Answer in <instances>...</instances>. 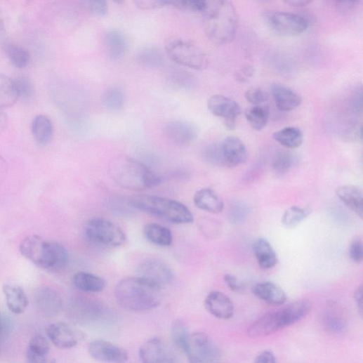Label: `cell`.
<instances>
[{
	"mask_svg": "<svg viewBox=\"0 0 363 363\" xmlns=\"http://www.w3.org/2000/svg\"><path fill=\"white\" fill-rule=\"evenodd\" d=\"M203 17L206 35L213 44L226 45L235 40L239 27V15L230 0H208Z\"/></svg>",
	"mask_w": 363,
	"mask_h": 363,
	"instance_id": "6da1fadb",
	"label": "cell"
},
{
	"mask_svg": "<svg viewBox=\"0 0 363 363\" xmlns=\"http://www.w3.org/2000/svg\"><path fill=\"white\" fill-rule=\"evenodd\" d=\"M161 288L141 277H127L115 286L117 303L131 312H145L157 308L161 303Z\"/></svg>",
	"mask_w": 363,
	"mask_h": 363,
	"instance_id": "7a4b0ae2",
	"label": "cell"
},
{
	"mask_svg": "<svg viewBox=\"0 0 363 363\" xmlns=\"http://www.w3.org/2000/svg\"><path fill=\"white\" fill-rule=\"evenodd\" d=\"M20 251L39 268L53 272L62 270L69 260L68 252L62 244L38 235L25 238L20 243Z\"/></svg>",
	"mask_w": 363,
	"mask_h": 363,
	"instance_id": "3957f363",
	"label": "cell"
},
{
	"mask_svg": "<svg viewBox=\"0 0 363 363\" xmlns=\"http://www.w3.org/2000/svg\"><path fill=\"white\" fill-rule=\"evenodd\" d=\"M113 180L123 188L143 191L159 185L164 176L156 173L146 164L135 159L122 157L112 167Z\"/></svg>",
	"mask_w": 363,
	"mask_h": 363,
	"instance_id": "277c9868",
	"label": "cell"
},
{
	"mask_svg": "<svg viewBox=\"0 0 363 363\" xmlns=\"http://www.w3.org/2000/svg\"><path fill=\"white\" fill-rule=\"evenodd\" d=\"M130 200L136 209L173 224L188 225L194 221L191 211L176 200L152 195H137Z\"/></svg>",
	"mask_w": 363,
	"mask_h": 363,
	"instance_id": "5b68a950",
	"label": "cell"
},
{
	"mask_svg": "<svg viewBox=\"0 0 363 363\" xmlns=\"http://www.w3.org/2000/svg\"><path fill=\"white\" fill-rule=\"evenodd\" d=\"M166 51L170 58L178 65L196 70H205L209 64L206 55L197 45L180 38L167 41Z\"/></svg>",
	"mask_w": 363,
	"mask_h": 363,
	"instance_id": "8992f818",
	"label": "cell"
},
{
	"mask_svg": "<svg viewBox=\"0 0 363 363\" xmlns=\"http://www.w3.org/2000/svg\"><path fill=\"white\" fill-rule=\"evenodd\" d=\"M87 239L98 246L106 248H118L126 242L123 230L112 222L103 218H94L85 227Z\"/></svg>",
	"mask_w": 363,
	"mask_h": 363,
	"instance_id": "52a82bcc",
	"label": "cell"
},
{
	"mask_svg": "<svg viewBox=\"0 0 363 363\" xmlns=\"http://www.w3.org/2000/svg\"><path fill=\"white\" fill-rule=\"evenodd\" d=\"M184 353L191 362L212 363L223 358V351L206 334H190Z\"/></svg>",
	"mask_w": 363,
	"mask_h": 363,
	"instance_id": "ba28073f",
	"label": "cell"
},
{
	"mask_svg": "<svg viewBox=\"0 0 363 363\" xmlns=\"http://www.w3.org/2000/svg\"><path fill=\"white\" fill-rule=\"evenodd\" d=\"M264 19L272 32L282 37L300 36L309 28L307 19L293 13L270 11L265 14Z\"/></svg>",
	"mask_w": 363,
	"mask_h": 363,
	"instance_id": "9c48e42d",
	"label": "cell"
},
{
	"mask_svg": "<svg viewBox=\"0 0 363 363\" xmlns=\"http://www.w3.org/2000/svg\"><path fill=\"white\" fill-rule=\"evenodd\" d=\"M70 313L74 318L82 324H100L109 321L110 310L102 303L88 298H77L70 306Z\"/></svg>",
	"mask_w": 363,
	"mask_h": 363,
	"instance_id": "30bf717a",
	"label": "cell"
},
{
	"mask_svg": "<svg viewBox=\"0 0 363 363\" xmlns=\"http://www.w3.org/2000/svg\"><path fill=\"white\" fill-rule=\"evenodd\" d=\"M311 310V303L308 301H302L268 314L274 329L277 331L303 319L309 315Z\"/></svg>",
	"mask_w": 363,
	"mask_h": 363,
	"instance_id": "8fae6325",
	"label": "cell"
},
{
	"mask_svg": "<svg viewBox=\"0 0 363 363\" xmlns=\"http://www.w3.org/2000/svg\"><path fill=\"white\" fill-rule=\"evenodd\" d=\"M138 277L162 288L172 282L173 274L170 267L158 258L142 261L137 268Z\"/></svg>",
	"mask_w": 363,
	"mask_h": 363,
	"instance_id": "7c38bea8",
	"label": "cell"
},
{
	"mask_svg": "<svg viewBox=\"0 0 363 363\" xmlns=\"http://www.w3.org/2000/svg\"><path fill=\"white\" fill-rule=\"evenodd\" d=\"M207 106L212 114L225 119L227 128L235 129L237 119L242 112L239 104L226 96L216 95L209 99Z\"/></svg>",
	"mask_w": 363,
	"mask_h": 363,
	"instance_id": "4fadbf2b",
	"label": "cell"
},
{
	"mask_svg": "<svg viewBox=\"0 0 363 363\" xmlns=\"http://www.w3.org/2000/svg\"><path fill=\"white\" fill-rule=\"evenodd\" d=\"M139 357L145 363H173L178 361L172 349L159 338L145 342L139 349Z\"/></svg>",
	"mask_w": 363,
	"mask_h": 363,
	"instance_id": "5bb4252c",
	"label": "cell"
},
{
	"mask_svg": "<svg viewBox=\"0 0 363 363\" xmlns=\"http://www.w3.org/2000/svg\"><path fill=\"white\" fill-rule=\"evenodd\" d=\"M88 352L93 359L104 362H124L128 359L125 349L104 340L92 341L88 346Z\"/></svg>",
	"mask_w": 363,
	"mask_h": 363,
	"instance_id": "9a60e30c",
	"label": "cell"
},
{
	"mask_svg": "<svg viewBox=\"0 0 363 363\" xmlns=\"http://www.w3.org/2000/svg\"><path fill=\"white\" fill-rule=\"evenodd\" d=\"M46 335L55 347L62 350L76 347L81 340V335L78 331L63 322L49 325Z\"/></svg>",
	"mask_w": 363,
	"mask_h": 363,
	"instance_id": "2e32d148",
	"label": "cell"
},
{
	"mask_svg": "<svg viewBox=\"0 0 363 363\" xmlns=\"http://www.w3.org/2000/svg\"><path fill=\"white\" fill-rule=\"evenodd\" d=\"M34 304L38 312L47 317L57 316L63 307L60 295L50 287H42L37 290L34 296Z\"/></svg>",
	"mask_w": 363,
	"mask_h": 363,
	"instance_id": "e0dca14e",
	"label": "cell"
},
{
	"mask_svg": "<svg viewBox=\"0 0 363 363\" xmlns=\"http://www.w3.org/2000/svg\"><path fill=\"white\" fill-rule=\"evenodd\" d=\"M164 133L178 146H187L198 136V128L193 123L185 121H173L164 127Z\"/></svg>",
	"mask_w": 363,
	"mask_h": 363,
	"instance_id": "ac0fdd59",
	"label": "cell"
},
{
	"mask_svg": "<svg viewBox=\"0 0 363 363\" xmlns=\"http://www.w3.org/2000/svg\"><path fill=\"white\" fill-rule=\"evenodd\" d=\"M225 166L235 168L245 164L248 152L245 144L236 136L227 137L221 143Z\"/></svg>",
	"mask_w": 363,
	"mask_h": 363,
	"instance_id": "d6986e66",
	"label": "cell"
},
{
	"mask_svg": "<svg viewBox=\"0 0 363 363\" xmlns=\"http://www.w3.org/2000/svg\"><path fill=\"white\" fill-rule=\"evenodd\" d=\"M204 305L206 310L216 318L227 320L234 316V304L230 298L223 293H210L205 299Z\"/></svg>",
	"mask_w": 363,
	"mask_h": 363,
	"instance_id": "ffe728a7",
	"label": "cell"
},
{
	"mask_svg": "<svg viewBox=\"0 0 363 363\" xmlns=\"http://www.w3.org/2000/svg\"><path fill=\"white\" fill-rule=\"evenodd\" d=\"M271 94L277 108L282 112L293 111L302 104V98L298 93L282 84L272 85Z\"/></svg>",
	"mask_w": 363,
	"mask_h": 363,
	"instance_id": "44dd1931",
	"label": "cell"
},
{
	"mask_svg": "<svg viewBox=\"0 0 363 363\" xmlns=\"http://www.w3.org/2000/svg\"><path fill=\"white\" fill-rule=\"evenodd\" d=\"M252 292L256 297L271 305H282L286 301L284 290L271 282L257 284L253 287Z\"/></svg>",
	"mask_w": 363,
	"mask_h": 363,
	"instance_id": "7402d4cb",
	"label": "cell"
},
{
	"mask_svg": "<svg viewBox=\"0 0 363 363\" xmlns=\"http://www.w3.org/2000/svg\"><path fill=\"white\" fill-rule=\"evenodd\" d=\"M193 200L197 208L209 213H220L225 208V203L222 197L209 187L198 190L194 194Z\"/></svg>",
	"mask_w": 363,
	"mask_h": 363,
	"instance_id": "603a6c76",
	"label": "cell"
},
{
	"mask_svg": "<svg viewBox=\"0 0 363 363\" xmlns=\"http://www.w3.org/2000/svg\"><path fill=\"white\" fill-rule=\"evenodd\" d=\"M3 291L6 299V303L10 311L15 315L23 314L28 305L29 300L22 287L11 284H6Z\"/></svg>",
	"mask_w": 363,
	"mask_h": 363,
	"instance_id": "cb8c5ba5",
	"label": "cell"
},
{
	"mask_svg": "<svg viewBox=\"0 0 363 363\" xmlns=\"http://www.w3.org/2000/svg\"><path fill=\"white\" fill-rule=\"evenodd\" d=\"M338 199L360 219L363 216V198L362 190L355 185H346L336 190Z\"/></svg>",
	"mask_w": 363,
	"mask_h": 363,
	"instance_id": "d4e9b609",
	"label": "cell"
},
{
	"mask_svg": "<svg viewBox=\"0 0 363 363\" xmlns=\"http://www.w3.org/2000/svg\"><path fill=\"white\" fill-rule=\"evenodd\" d=\"M72 282L80 291L85 293H99L105 289V279L93 273L81 271L72 277Z\"/></svg>",
	"mask_w": 363,
	"mask_h": 363,
	"instance_id": "484cf974",
	"label": "cell"
},
{
	"mask_svg": "<svg viewBox=\"0 0 363 363\" xmlns=\"http://www.w3.org/2000/svg\"><path fill=\"white\" fill-rule=\"evenodd\" d=\"M51 350L49 341L41 334L34 336L26 351V359L30 363H44L48 361Z\"/></svg>",
	"mask_w": 363,
	"mask_h": 363,
	"instance_id": "4316f807",
	"label": "cell"
},
{
	"mask_svg": "<svg viewBox=\"0 0 363 363\" xmlns=\"http://www.w3.org/2000/svg\"><path fill=\"white\" fill-rule=\"evenodd\" d=\"M253 251L260 268L270 270L277 264V253L266 239H257L253 244Z\"/></svg>",
	"mask_w": 363,
	"mask_h": 363,
	"instance_id": "83f0119b",
	"label": "cell"
},
{
	"mask_svg": "<svg viewBox=\"0 0 363 363\" xmlns=\"http://www.w3.org/2000/svg\"><path fill=\"white\" fill-rule=\"evenodd\" d=\"M105 48L109 57L114 60L123 58L128 49V41L123 33L110 30L105 37Z\"/></svg>",
	"mask_w": 363,
	"mask_h": 363,
	"instance_id": "f1b7e54d",
	"label": "cell"
},
{
	"mask_svg": "<svg viewBox=\"0 0 363 363\" xmlns=\"http://www.w3.org/2000/svg\"><path fill=\"white\" fill-rule=\"evenodd\" d=\"M54 127L51 119L44 114L36 116L32 123V133L35 141L46 146L53 136Z\"/></svg>",
	"mask_w": 363,
	"mask_h": 363,
	"instance_id": "f546056e",
	"label": "cell"
},
{
	"mask_svg": "<svg viewBox=\"0 0 363 363\" xmlns=\"http://www.w3.org/2000/svg\"><path fill=\"white\" fill-rule=\"evenodd\" d=\"M274 139L288 150H296L301 147L304 141V133L301 129L296 126H287L275 131Z\"/></svg>",
	"mask_w": 363,
	"mask_h": 363,
	"instance_id": "4dcf8cb0",
	"label": "cell"
},
{
	"mask_svg": "<svg viewBox=\"0 0 363 363\" xmlns=\"http://www.w3.org/2000/svg\"><path fill=\"white\" fill-rule=\"evenodd\" d=\"M143 235L150 243L160 247L171 246L173 240L172 232L169 228L155 223L145 226Z\"/></svg>",
	"mask_w": 363,
	"mask_h": 363,
	"instance_id": "1f68e13d",
	"label": "cell"
},
{
	"mask_svg": "<svg viewBox=\"0 0 363 363\" xmlns=\"http://www.w3.org/2000/svg\"><path fill=\"white\" fill-rule=\"evenodd\" d=\"M136 60L140 65L148 68H159L165 63L162 51L154 46L142 47L137 52Z\"/></svg>",
	"mask_w": 363,
	"mask_h": 363,
	"instance_id": "d6a6232c",
	"label": "cell"
},
{
	"mask_svg": "<svg viewBox=\"0 0 363 363\" xmlns=\"http://www.w3.org/2000/svg\"><path fill=\"white\" fill-rule=\"evenodd\" d=\"M18 100L14 80L0 74V110L13 107Z\"/></svg>",
	"mask_w": 363,
	"mask_h": 363,
	"instance_id": "836d02e7",
	"label": "cell"
},
{
	"mask_svg": "<svg viewBox=\"0 0 363 363\" xmlns=\"http://www.w3.org/2000/svg\"><path fill=\"white\" fill-rule=\"evenodd\" d=\"M2 46L10 61L16 67L25 68L29 65L31 56L27 49L20 46L8 42H5Z\"/></svg>",
	"mask_w": 363,
	"mask_h": 363,
	"instance_id": "e575fe53",
	"label": "cell"
},
{
	"mask_svg": "<svg viewBox=\"0 0 363 363\" xmlns=\"http://www.w3.org/2000/svg\"><path fill=\"white\" fill-rule=\"evenodd\" d=\"M311 213L312 210L307 207L290 206L283 213L282 224L286 227H296L305 220Z\"/></svg>",
	"mask_w": 363,
	"mask_h": 363,
	"instance_id": "d590c367",
	"label": "cell"
},
{
	"mask_svg": "<svg viewBox=\"0 0 363 363\" xmlns=\"http://www.w3.org/2000/svg\"><path fill=\"white\" fill-rule=\"evenodd\" d=\"M296 155L288 151H281L277 153L272 161V169L277 176H282L296 165Z\"/></svg>",
	"mask_w": 363,
	"mask_h": 363,
	"instance_id": "8d00e7d4",
	"label": "cell"
},
{
	"mask_svg": "<svg viewBox=\"0 0 363 363\" xmlns=\"http://www.w3.org/2000/svg\"><path fill=\"white\" fill-rule=\"evenodd\" d=\"M245 116L253 128L261 131L268 124L269 109L263 105H253L246 111Z\"/></svg>",
	"mask_w": 363,
	"mask_h": 363,
	"instance_id": "74e56055",
	"label": "cell"
},
{
	"mask_svg": "<svg viewBox=\"0 0 363 363\" xmlns=\"http://www.w3.org/2000/svg\"><path fill=\"white\" fill-rule=\"evenodd\" d=\"M103 104L109 111H120L124 105V95L122 91L118 88L107 90L103 96Z\"/></svg>",
	"mask_w": 363,
	"mask_h": 363,
	"instance_id": "f35d334b",
	"label": "cell"
},
{
	"mask_svg": "<svg viewBox=\"0 0 363 363\" xmlns=\"http://www.w3.org/2000/svg\"><path fill=\"white\" fill-rule=\"evenodd\" d=\"M204 161L214 166H225L221 143L209 144L202 151Z\"/></svg>",
	"mask_w": 363,
	"mask_h": 363,
	"instance_id": "ab89813d",
	"label": "cell"
},
{
	"mask_svg": "<svg viewBox=\"0 0 363 363\" xmlns=\"http://www.w3.org/2000/svg\"><path fill=\"white\" fill-rule=\"evenodd\" d=\"M190 332L186 324L181 319L176 320L171 328V336L175 345L183 352L185 350Z\"/></svg>",
	"mask_w": 363,
	"mask_h": 363,
	"instance_id": "60d3db41",
	"label": "cell"
},
{
	"mask_svg": "<svg viewBox=\"0 0 363 363\" xmlns=\"http://www.w3.org/2000/svg\"><path fill=\"white\" fill-rule=\"evenodd\" d=\"M166 77L172 84L183 88L191 87L194 83V78L189 72L178 67L168 69Z\"/></svg>",
	"mask_w": 363,
	"mask_h": 363,
	"instance_id": "b9f144b4",
	"label": "cell"
},
{
	"mask_svg": "<svg viewBox=\"0 0 363 363\" xmlns=\"http://www.w3.org/2000/svg\"><path fill=\"white\" fill-rule=\"evenodd\" d=\"M108 207L116 214L121 216H127L132 213L136 209L130 199H126L121 197H114L108 202Z\"/></svg>",
	"mask_w": 363,
	"mask_h": 363,
	"instance_id": "7bdbcfd3",
	"label": "cell"
},
{
	"mask_svg": "<svg viewBox=\"0 0 363 363\" xmlns=\"http://www.w3.org/2000/svg\"><path fill=\"white\" fill-rule=\"evenodd\" d=\"M81 2L84 8L95 17H105L108 13L107 0H81Z\"/></svg>",
	"mask_w": 363,
	"mask_h": 363,
	"instance_id": "ee69618b",
	"label": "cell"
},
{
	"mask_svg": "<svg viewBox=\"0 0 363 363\" xmlns=\"http://www.w3.org/2000/svg\"><path fill=\"white\" fill-rule=\"evenodd\" d=\"M249 209L246 204L238 202L233 204L229 212V220L233 225L243 223L248 217Z\"/></svg>",
	"mask_w": 363,
	"mask_h": 363,
	"instance_id": "f6af8a7d",
	"label": "cell"
},
{
	"mask_svg": "<svg viewBox=\"0 0 363 363\" xmlns=\"http://www.w3.org/2000/svg\"><path fill=\"white\" fill-rule=\"evenodd\" d=\"M19 99L30 100L34 94V86L27 77H19L14 80Z\"/></svg>",
	"mask_w": 363,
	"mask_h": 363,
	"instance_id": "bcb514c9",
	"label": "cell"
},
{
	"mask_svg": "<svg viewBox=\"0 0 363 363\" xmlns=\"http://www.w3.org/2000/svg\"><path fill=\"white\" fill-rule=\"evenodd\" d=\"M180 0H133L137 8L143 11H152L166 6H179Z\"/></svg>",
	"mask_w": 363,
	"mask_h": 363,
	"instance_id": "7dc6e473",
	"label": "cell"
},
{
	"mask_svg": "<svg viewBox=\"0 0 363 363\" xmlns=\"http://www.w3.org/2000/svg\"><path fill=\"white\" fill-rule=\"evenodd\" d=\"M324 324L326 329L333 334H340L345 329L344 320L332 313H328L324 317Z\"/></svg>",
	"mask_w": 363,
	"mask_h": 363,
	"instance_id": "c3c4849f",
	"label": "cell"
},
{
	"mask_svg": "<svg viewBox=\"0 0 363 363\" xmlns=\"http://www.w3.org/2000/svg\"><path fill=\"white\" fill-rule=\"evenodd\" d=\"M246 100L253 105H262L269 99V95L262 88H251L245 93Z\"/></svg>",
	"mask_w": 363,
	"mask_h": 363,
	"instance_id": "681fc988",
	"label": "cell"
},
{
	"mask_svg": "<svg viewBox=\"0 0 363 363\" xmlns=\"http://www.w3.org/2000/svg\"><path fill=\"white\" fill-rule=\"evenodd\" d=\"M180 8L194 13H204L208 6V0H180Z\"/></svg>",
	"mask_w": 363,
	"mask_h": 363,
	"instance_id": "f907efd6",
	"label": "cell"
},
{
	"mask_svg": "<svg viewBox=\"0 0 363 363\" xmlns=\"http://www.w3.org/2000/svg\"><path fill=\"white\" fill-rule=\"evenodd\" d=\"M349 254L350 259L356 263H359L363 259L362 242L359 238L352 240L349 249Z\"/></svg>",
	"mask_w": 363,
	"mask_h": 363,
	"instance_id": "816d5d0a",
	"label": "cell"
},
{
	"mask_svg": "<svg viewBox=\"0 0 363 363\" xmlns=\"http://www.w3.org/2000/svg\"><path fill=\"white\" fill-rule=\"evenodd\" d=\"M254 74V67L251 65H246L237 71L236 80L239 84H246L253 78Z\"/></svg>",
	"mask_w": 363,
	"mask_h": 363,
	"instance_id": "f5cc1de1",
	"label": "cell"
},
{
	"mask_svg": "<svg viewBox=\"0 0 363 363\" xmlns=\"http://www.w3.org/2000/svg\"><path fill=\"white\" fill-rule=\"evenodd\" d=\"M225 281L233 292L240 293L245 289L244 283L233 275H226Z\"/></svg>",
	"mask_w": 363,
	"mask_h": 363,
	"instance_id": "db71d44e",
	"label": "cell"
},
{
	"mask_svg": "<svg viewBox=\"0 0 363 363\" xmlns=\"http://www.w3.org/2000/svg\"><path fill=\"white\" fill-rule=\"evenodd\" d=\"M256 363H275L277 362L276 356L272 350H267L260 352L255 359Z\"/></svg>",
	"mask_w": 363,
	"mask_h": 363,
	"instance_id": "11a10c76",
	"label": "cell"
},
{
	"mask_svg": "<svg viewBox=\"0 0 363 363\" xmlns=\"http://www.w3.org/2000/svg\"><path fill=\"white\" fill-rule=\"evenodd\" d=\"M284 2L289 6L301 8L310 5L313 0H284Z\"/></svg>",
	"mask_w": 363,
	"mask_h": 363,
	"instance_id": "9f6ffc18",
	"label": "cell"
},
{
	"mask_svg": "<svg viewBox=\"0 0 363 363\" xmlns=\"http://www.w3.org/2000/svg\"><path fill=\"white\" fill-rule=\"evenodd\" d=\"M354 300L359 312L361 317H362V286H360L356 289L354 295Z\"/></svg>",
	"mask_w": 363,
	"mask_h": 363,
	"instance_id": "6f0895ef",
	"label": "cell"
},
{
	"mask_svg": "<svg viewBox=\"0 0 363 363\" xmlns=\"http://www.w3.org/2000/svg\"><path fill=\"white\" fill-rule=\"evenodd\" d=\"M10 325L9 322L6 317H3L0 315V337L4 336L9 333Z\"/></svg>",
	"mask_w": 363,
	"mask_h": 363,
	"instance_id": "680465c9",
	"label": "cell"
},
{
	"mask_svg": "<svg viewBox=\"0 0 363 363\" xmlns=\"http://www.w3.org/2000/svg\"><path fill=\"white\" fill-rule=\"evenodd\" d=\"M8 124V117L4 110H0V134L7 128Z\"/></svg>",
	"mask_w": 363,
	"mask_h": 363,
	"instance_id": "91938a15",
	"label": "cell"
},
{
	"mask_svg": "<svg viewBox=\"0 0 363 363\" xmlns=\"http://www.w3.org/2000/svg\"><path fill=\"white\" fill-rule=\"evenodd\" d=\"M6 26L1 12H0V42L3 45L6 41L5 39Z\"/></svg>",
	"mask_w": 363,
	"mask_h": 363,
	"instance_id": "94428289",
	"label": "cell"
},
{
	"mask_svg": "<svg viewBox=\"0 0 363 363\" xmlns=\"http://www.w3.org/2000/svg\"><path fill=\"white\" fill-rule=\"evenodd\" d=\"M361 0H345V3L343 4H346L349 6H354L357 5Z\"/></svg>",
	"mask_w": 363,
	"mask_h": 363,
	"instance_id": "6125c7cd",
	"label": "cell"
},
{
	"mask_svg": "<svg viewBox=\"0 0 363 363\" xmlns=\"http://www.w3.org/2000/svg\"><path fill=\"white\" fill-rule=\"evenodd\" d=\"M112 1L118 5H124L125 0H112Z\"/></svg>",
	"mask_w": 363,
	"mask_h": 363,
	"instance_id": "be15d7a7",
	"label": "cell"
},
{
	"mask_svg": "<svg viewBox=\"0 0 363 363\" xmlns=\"http://www.w3.org/2000/svg\"><path fill=\"white\" fill-rule=\"evenodd\" d=\"M336 1L341 4H343L345 3V0H336Z\"/></svg>",
	"mask_w": 363,
	"mask_h": 363,
	"instance_id": "e7e4bbea",
	"label": "cell"
}]
</instances>
